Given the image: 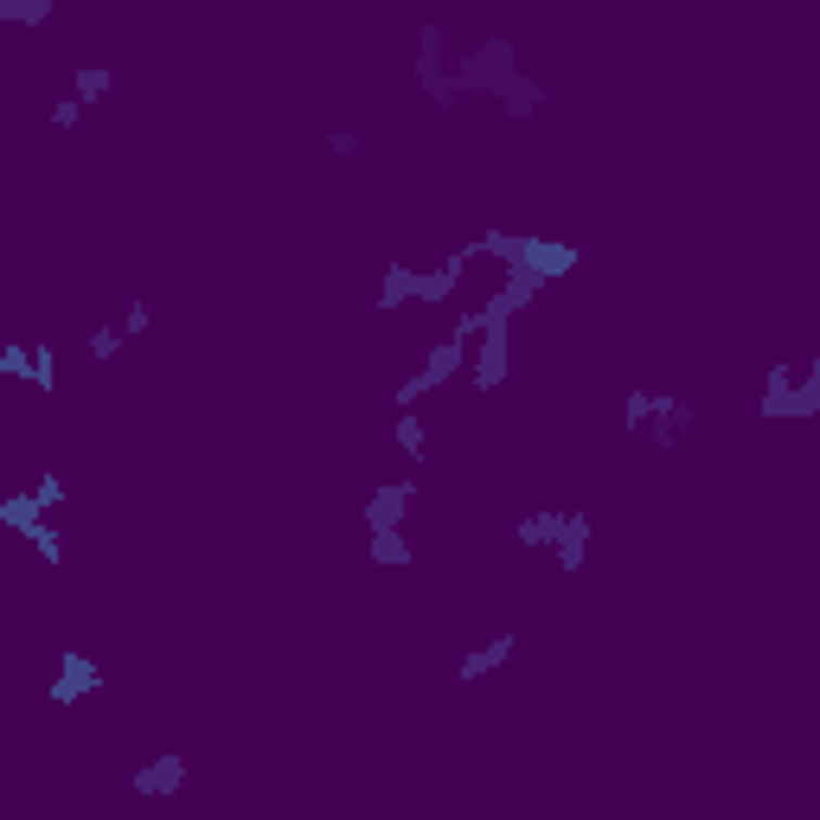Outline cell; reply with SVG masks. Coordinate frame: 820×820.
<instances>
[{"label": "cell", "mask_w": 820, "mask_h": 820, "mask_svg": "<svg viewBox=\"0 0 820 820\" xmlns=\"http://www.w3.org/2000/svg\"><path fill=\"white\" fill-rule=\"evenodd\" d=\"M103 680V674H97V667H90V661H84V654H65V680L52 686V699H77V692H90V686Z\"/></svg>", "instance_id": "obj_1"}]
</instances>
